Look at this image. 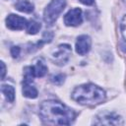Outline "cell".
I'll list each match as a JSON object with an SVG mask.
<instances>
[{
    "label": "cell",
    "mask_w": 126,
    "mask_h": 126,
    "mask_svg": "<svg viewBox=\"0 0 126 126\" xmlns=\"http://www.w3.org/2000/svg\"><path fill=\"white\" fill-rule=\"evenodd\" d=\"M120 44H121V48H122L123 52H126V41L124 40V42H121Z\"/></svg>",
    "instance_id": "20"
},
{
    "label": "cell",
    "mask_w": 126,
    "mask_h": 126,
    "mask_svg": "<svg viewBox=\"0 0 126 126\" xmlns=\"http://www.w3.org/2000/svg\"><path fill=\"white\" fill-rule=\"evenodd\" d=\"M15 8L24 13H32L34 9V6L30 0H18L15 3Z\"/></svg>",
    "instance_id": "11"
},
{
    "label": "cell",
    "mask_w": 126,
    "mask_h": 126,
    "mask_svg": "<svg viewBox=\"0 0 126 126\" xmlns=\"http://www.w3.org/2000/svg\"><path fill=\"white\" fill-rule=\"evenodd\" d=\"M1 91L3 93V94L5 95V97L7 98L8 101L13 102L15 99V90L12 86L10 85H2L1 86Z\"/></svg>",
    "instance_id": "12"
},
{
    "label": "cell",
    "mask_w": 126,
    "mask_h": 126,
    "mask_svg": "<svg viewBox=\"0 0 126 126\" xmlns=\"http://www.w3.org/2000/svg\"><path fill=\"white\" fill-rule=\"evenodd\" d=\"M39 115L44 123L52 125H70L76 118L73 109L54 99L44 100L40 103Z\"/></svg>",
    "instance_id": "1"
},
{
    "label": "cell",
    "mask_w": 126,
    "mask_h": 126,
    "mask_svg": "<svg viewBox=\"0 0 126 126\" xmlns=\"http://www.w3.org/2000/svg\"><path fill=\"white\" fill-rule=\"evenodd\" d=\"M92 45V39L89 35L87 34H82L77 38L76 41V52L80 55H85L87 54Z\"/></svg>",
    "instance_id": "8"
},
{
    "label": "cell",
    "mask_w": 126,
    "mask_h": 126,
    "mask_svg": "<svg viewBox=\"0 0 126 126\" xmlns=\"http://www.w3.org/2000/svg\"><path fill=\"white\" fill-rule=\"evenodd\" d=\"M93 124L95 125H123L124 121L118 114L114 112L104 111L95 116L93 121Z\"/></svg>",
    "instance_id": "4"
},
{
    "label": "cell",
    "mask_w": 126,
    "mask_h": 126,
    "mask_svg": "<svg viewBox=\"0 0 126 126\" xmlns=\"http://www.w3.org/2000/svg\"><path fill=\"white\" fill-rule=\"evenodd\" d=\"M122 1H123V3H125V4H126V0H122Z\"/></svg>",
    "instance_id": "21"
},
{
    "label": "cell",
    "mask_w": 126,
    "mask_h": 126,
    "mask_svg": "<svg viewBox=\"0 0 126 126\" xmlns=\"http://www.w3.org/2000/svg\"><path fill=\"white\" fill-rule=\"evenodd\" d=\"M40 28H41V25L38 22H36L34 20H31V21L28 22L26 30H27L29 34H35L40 30Z\"/></svg>",
    "instance_id": "13"
},
{
    "label": "cell",
    "mask_w": 126,
    "mask_h": 126,
    "mask_svg": "<svg viewBox=\"0 0 126 126\" xmlns=\"http://www.w3.org/2000/svg\"><path fill=\"white\" fill-rule=\"evenodd\" d=\"M47 72V67L45 66V64L42 61H38L36 62L35 65L33 66H28L24 69V73L29 75V76H32V78L34 77H43Z\"/></svg>",
    "instance_id": "9"
},
{
    "label": "cell",
    "mask_w": 126,
    "mask_h": 126,
    "mask_svg": "<svg viewBox=\"0 0 126 126\" xmlns=\"http://www.w3.org/2000/svg\"><path fill=\"white\" fill-rule=\"evenodd\" d=\"M66 6V0H51L43 12V19L48 25H52L58 16L63 12Z\"/></svg>",
    "instance_id": "3"
},
{
    "label": "cell",
    "mask_w": 126,
    "mask_h": 126,
    "mask_svg": "<svg viewBox=\"0 0 126 126\" xmlns=\"http://www.w3.org/2000/svg\"><path fill=\"white\" fill-rule=\"evenodd\" d=\"M120 31H121V34L123 39L126 41V15L122 18L121 24H120Z\"/></svg>",
    "instance_id": "15"
},
{
    "label": "cell",
    "mask_w": 126,
    "mask_h": 126,
    "mask_svg": "<svg viewBox=\"0 0 126 126\" xmlns=\"http://www.w3.org/2000/svg\"><path fill=\"white\" fill-rule=\"evenodd\" d=\"M81 3H83V4H85V5H93L94 3V0H79Z\"/></svg>",
    "instance_id": "19"
},
{
    "label": "cell",
    "mask_w": 126,
    "mask_h": 126,
    "mask_svg": "<svg viewBox=\"0 0 126 126\" xmlns=\"http://www.w3.org/2000/svg\"><path fill=\"white\" fill-rule=\"evenodd\" d=\"M83 22L82 10L80 8H74L67 12L64 16V23L68 27H77Z\"/></svg>",
    "instance_id": "6"
},
{
    "label": "cell",
    "mask_w": 126,
    "mask_h": 126,
    "mask_svg": "<svg viewBox=\"0 0 126 126\" xmlns=\"http://www.w3.org/2000/svg\"><path fill=\"white\" fill-rule=\"evenodd\" d=\"M32 83V81L24 80L22 92H23V94H24L26 97H29V98H35V97L37 96L38 93H37L36 88H35Z\"/></svg>",
    "instance_id": "10"
},
{
    "label": "cell",
    "mask_w": 126,
    "mask_h": 126,
    "mask_svg": "<svg viewBox=\"0 0 126 126\" xmlns=\"http://www.w3.org/2000/svg\"><path fill=\"white\" fill-rule=\"evenodd\" d=\"M53 37V33L50 32H45L42 35V38H41V42H50L51 39Z\"/></svg>",
    "instance_id": "16"
},
{
    "label": "cell",
    "mask_w": 126,
    "mask_h": 126,
    "mask_svg": "<svg viewBox=\"0 0 126 126\" xmlns=\"http://www.w3.org/2000/svg\"><path fill=\"white\" fill-rule=\"evenodd\" d=\"M28 21L18 15L15 14H10L6 18V26L8 29L13 30V31H21L27 28Z\"/></svg>",
    "instance_id": "7"
},
{
    "label": "cell",
    "mask_w": 126,
    "mask_h": 126,
    "mask_svg": "<svg viewBox=\"0 0 126 126\" xmlns=\"http://www.w3.org/2000/svg\"><path fill=\"white\" fill-rule=\"evenodd\" d=\"M1 67H2V75H1V79L3 80L4 77H5V74H6V66H5L4 62H1Z\"/></svg>",
    "instance_id": "18"
},
{
    "label": "cell",
    "mask_w": 126,
    "mask_h": 126,
    "mask_svg": "<svg viewBox=\"0 0 126 126\" xmlns=\"http://www.w3.org/2000/svg\"><path fill=\"white\" fill-rule=\"evenodd\" d=\"M72 98L80 104L93 106L103 102L106 98V94L105 92L96 85L84 84L74 89Z\"/></svg>",
    "instance_id": "2"
},
{
    "label": "cell",
    "mask_w": 126,
    "mask_h": 126,
    "mask_svg": "<svg viewBox=\"0 0 126 126\" xmlns=\"http://www.w3.org/2000/svg\"><path fill=\"white\" fill-rule=\"evenodd\" d=\"M51 81H52L54 84H56V85H61V84H63L64 81H65V75L59 74V75L53 76V77L51 78Z\"/></svg>",
    "instance_id": "14"
},
{
    "label": "cell",
    "mask_w": 126,
    "mask_h": 126,
    "mask_svg": "<svg viewBox=\"0 0 126 126\" xmlns=\"http://www.w3.org/2000/svg\"><path fill=\"white\" fill-rule=\"evenodd\" d=\"M71 52H72V49L69 44H60L52 52L51 59L56 65H59V66L65 65L69 60Z\"/></svg>",
    "instance_id": "5"
},
{
    "label": "cell",
    "mask_w": 126,
    "mask_h": 126,
    "mask_svg": "<svg viewBox=\"0 0 126 126\" xmlns=\"http://www.w3.org/2000/svg\"><path fill=\"white\" fill-rule=\"evenodd\" d=\"M20 52H21V49L19 46H13L11 48V55L13 56V58H17L20 55Z\"/></svg>",
    "instance_id": "17"
}]
</instances>
